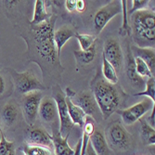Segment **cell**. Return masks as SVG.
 Segmentation results:
<instances>
[{
  "mask_svg": "<svg viewBox=\"0 0 155 155\" xmlns=\"http://www.w3.org/2000/svg\"><path fill=\"white\" fill-rule=\"evenodd\" d=\"M19 155H24V154H23V153H22V152H21V153H20V154H19Z\"/></svg>",
  "mask_w": 155,
  "mask_h": 155,
  "instance_id": "f35d334b",
  "label": "cell"
},
{
  "mask_svg": "<svg viewBox=\"0 0 155 155\" xmlns=\"http://www.w3.org/2000/svg\"><path fill=\"white\" fill-rule=\"evenodd\" d=\"M66 9L69 12H73L76 8V0H66L65 1Z\"/></svg>",
  "mask_w": 155,
  "mask_h": 155,
  "instance_id": "1f68e13d",
  "label": "cell"
},
{
  "mask_svg": "<svg viewBox=\"0 0 155 155\" xmlns=\"http://www.w3.org/2000/svg\"><path fill=\"white\" fill-rule=\"evenodd\" d=\"M81 151H82V141L79 140L78 143L76 144L75 149L74 150V155H81Z\"/></svg>",
  "mask_w": 155,
  "mask_h": 155,
  "instance_id": "e575fe53",
  "label": "cell"
},
{
  "mask_svg": "<svg viewBox=\"0 0 155 155\" xmlns=\"http://www.w3.org/2000/svg\"><path fill=\"white\" fill-rule=\"evenodd\" d=\"M42 93L40 91L32 92L29 94H26L22 98V110L23 115L26 120V123L30 125H33L36 120L39 106L41 103Z\"/></svg>",
  "mask_w": 155,
  "mask_h": 155,
  "instance_id": "30bf717a",
  "label": "cell"
},
{
  "mask_svg": "<svg viewBox=\"0 0 155 155\" xmlns=\"http://www.w3.org/2000/svg\"><path fill=\"white\" fill-rule=\"evenodd\" d=\"M5 81L3 77L0 75V95H2L5 92Z\"/></svg>",
  "mask_w": 155,
  "mask_h": 155,
  "instance_id": "8d00e7d4",
  "label": "cell"
},
{
  "mask_svg": "<svg viewBox=\"0 0 155 155\" xmlns=\"http://www.w3.org/2000/svg\"><path fill=\"white\" fill-rule=\"evenodd\" d=\"M74 37L79 41V44L81 47V50H87L92 46L96 44V36L90 35H84V34H78L76 33Z\"/></svg>",
  "mask_w": 155,
  "mask_h": 155,
  "instance_id": "4316f807",
  "label": "cell"
},
{
  "mask_svg": "<svg viewBox=\"0 0 155 155\" xmlns=\"http://www.w3.org/2000/svg\"><path fill=\"white\" fill-rule=\"evenodd\" d=\"M140 122V135L145 145H154L155 144V130L153 127L143 119H139Z\"/></svg>",
  "mask_w": 155,
  "mask_h": 155,
  "instance_id": "7402d4cb",
  "label": "cell"
},
{
  "mask_svg": "<svg viewBox=\"0 0 155 155\" xmlns=\"http://www.w3.org/2000/svg\"><path fill=\"white\" fill-rule=\"evenodd\" d=\"M24 155H52L51 149L44 146L27 144L22 148L21 151Z\"/></svg>",
  "mask_w": 155,
  "mask_h": 155,
  "instance_id": "484cf974",
  "label": "cell"
},
{
  "mask_svg": "<svg viewBox=\"0 0 155 155\" xmlns=\"http://www.w3.org/2000/svg\"><path fill=\"white\" fill-rule=\"evenodd\" d=\"M38 114L40 115L41 119L46 123H51L57 118L58 108L53 97H45L42 98Z\"/></svg>",
  "mask_w": 155,
  "mask_h": 155,
  "instance_id": "8fae6325",
  "label": "cell"
},
{
  "mask_svg": "<svg viewBox=\"0 0 155 155\" xmlns=\"http://www.w3.org/2000/svg\"><path fill=\"white\" fill-rule=\"evenodd\" d=\"M104 137L108 146L114 150L124 151L132 144V135L119 121L112 122L107 126Z\"/></svg>",
  "mask_w": 155,
  "mask_h": 155,
  "instance_id": "3957f363",
  "label": "cell"
},
{
  "mask_svg": "<svg viewBox=\"0 0 155 155\" xmlns=\"http://www.w3.org/2000/svg\"><path fill=\"white\" fill-rule=\"evenodd\" d=\"M53 98L56 101L58 108V116L60 118V134L64 137V136H68L71 133L74 124L70 118L68 108L66 104V95L61 90V88L57 86L55 87V90L53 91Z\"/></svg>",
  "mask_w": 155,
  "mask_h": 155,
  "instance_id": "5b68a950",
  "label": "cell"
},
{
  "mask_svg": "<svg viewBox=\"0 0 155 155\" xmlns=\"http://www.w3.org/2000/svg\"><path fill=\"white\" fill-rule=\"evenodd\" d=\"M121 6H122V12H123V23H122V26L119 29V34L122 36L131 35H132V28L129 25L128 15H127V8H126V6H127V1L122 0Z\"/></svg>",
  "mask_w": 155,
  "mask_h": 155,
  "instance_id": "d4e9b609",
  "label": "cell"
},
{
  "mask_svg": "<svg viewBox=\"0 0 155 155\" xmlns=\"http://www.w3.org/2000/svg\"><path fill=\"white\" fill-rule=\"evenodd\" d=\"M2 133H3V130L1 128V125H0V141H1V137H2Z\"/></svg>",
  "mask_w": 155,
  "mask_h": 155,
  "instance_id": "74e56055",
  "label": "cell"
},
{
  "mask_svg": "<svg viewBox=\"0 0 155 155\" xmlns=\"http://www.w3.org/2000/svg\"><path fill=\"white\" fill-rule=\"evenodd\" d=\"M136 54L134 57H138L141 59L150 68V72L153 74L155 69V50L154 48H133V52ZM133 54V55H134Z\"/></svg>",
  "mask_w": 155,
  "mask_h": 155,
  "instance_id": "e0dca14e",
  "label": "cell"
},
{
  "mask_svg": "<svg viewBox=\"0 0 155 155\" xmlns=\"http://www.w3.org/2000/svg\"><path fill=\"white\" fill-rule=\"evenodd\" d=\"M65 95L72 101L74 104L81 108L84 114H87V116L89 115L91 117H94L95 115L101 114V110L97 105V102L91 91H83L79 94H76L70 88H67Z\"/></svg>",
  "mask_w": 155,
  "mask_h": 155,
  "instance_id": "8992f818",
  "label": "cell"
},
{
  "mask_svg": "<svg viewBox=\"0 0 155 155\" xmlns=\"http://www.w3.org/2000/svg\"><path fill=\"white\" fill-rule=\"evenodd\" d=\"M50 18V15L47 12L45 1L42 0H36L35 5V12H34V17L30 21L31 26H35L38 24H41L48 21Z\"/></svg>",
  "mask_w": 155,
  "mask_h": 155,
  "instance_id": "ffe728a7",
  "label": "cell"
},
{
  "mask_svg": "<svg viewBox=\"0 0 155 155\" xmlns=\"http://www.w3.org/2000/svg\"><path fill=\"white\" fill-rule=\"evenodd\" d=\"M97 54V48L96 44L92 46L87 50H75L74 51V58L77 62V65L83 66V65H87L91 63Z\"/></svg>",
  "mask_w": 155,
  "mask_h": 155,
  "instance_id": "44dd1931",
  "label": "cell"
},
{
  "mask_svg": "<svg viewBox=\"0 0 155 155\" xmlns=\"http://www.w3.org/2000/svg\"><path fill=\"white\" fill-rule=\"evenodd\" d=\"M69 136L63 137L59 131L53 133L51 138L56 155H74V150L68 144Z\"/></svg>",
  "mask_w": 155,
  "mask_h": 155,
  "instance_id": "2e32d148",
  "label": "cell"
},
{
  "mask_svg": "<svg viewBox=\"0 0 155 155\" xmlns=\"http://www.w3.org/2000/svg\"><path fill=\"white\" fill-rule=\"evenodd\" d=\"M66 104L68 108V112L74 124H78L80 127H83L87 120V114L83 111L81 108L76 106L72 102L68 97H66Z\"/></svg>",
  "mask_w": 155,
  "mask_h": 155,
  "instance_id": "d6986e66",
  "label": "cell"
},
{
  "mask_svg": "<svg viewBox=\"0 0 155 155\" xmlns=\"http://www.w3.org/2000/svg\"><path fill=\"white\" fill-rule=\"evenodd\" d=\"M28 144L44 146L51 149L53 147L51 136L43 128H34L27 134Z\"/></svg>",
  "mask_w": 155,
  "mask_h": 155,
  "instance_id": "4fadbf2b",
  "label": "cell"
},
{
  "mask_svg": "<svg viewBox=\"0 0 155 155\" xmlns=\"http://www.w3.org/2000/svg\"><path fill=\"white\" fill-rule=\"evenodd\" d=\"M134 61H135V65H136V71L140 77L150 78L152 76V73L150 72V68L141 59L138 57H134Z\"/></svg>",
  "mask_w": 155,
  "mask_h": 155,
  "instance_id": "83f0119b",
  "label": "cell"
},
{
  "mask_svg": "<svg viewBox=\"0 0 155 155\" xmlns=\"http://www.w3.org/2000/svg\"><path fill=\"white\" fill-rule=\"evenodd\" d=\"M84 155H97V153L93 150L92 145H91L90 142H88V144H87V150H86V154H84Z\"/></svg>",
  "mask_w": 155,
  "mask_h": 155,
  "instance_id": "d590c367",
  "label": "cell"
},
{
  "mask_svg": "<svg viewBox=\"0 0 155 155\" xmlns=\"http://www.w3.org/2000/svg\"><path fill=\"white\" fill-rule=\"evenodd\" d=\"M1 116L4 121V123L10 126L14 123H15L17 116H18V108L15 104L13 103H8L4 106L2 111H1Z\"/></svg>",
  "mask_w": 155,
  "mask_h": 155,
  "instance_id": "603a6c76",
  "label": "cell"
},
{
  "mask_svg": "<svg viewBox=\"0 0 155 155\" xmlns=\"http://www.w3.org/2000/svg\"><path fill=\"white\" fill-rule=\"evenodd\" d=\"M86 2L84 0H76V8L75 10H77L78 12H84V9H86Z\"/></svg>",
  "mask_w": 155,
  "mask_h": 155,
  "instance_id": "d6a6232c",
  "label": "cell"
},
{
  "mask_svg": "<svg viewBox=\"0 0 155 155\" xmlns=\"http://www.w3.org/2000/svg\"><path fill=\"white\" fill-rule=\"evenodd\" d=\"M122 12L121 1H110L109 4L98 9L93 20V27L96 35L101 34L108 22Z\"/></svg>",
  "mask_w": 155,
  "mask_h": 155,
  "instance_id": "52a82bcc",
  "label": "cell"
},
{
  "mask_svg": "<svg viewBox=\"0 0 155 155\" xmlns=\"http://www.w3.org/2000/svg\"><path fill=\"white\" fill-rule=\"evenodd\" d=\"M0 155H16L14 143L8 141L6 138L4 132L2 133L1 141H0Z\"/></svg>",
  "mask_w": 155,
  "mask_h": 155,
  "instance_id": "f546056e",
  "label": "cell"
},
{
  "mask_svg": "<svg viewBox=\"0 0 155 155\" xmlns=\"http://www.w3.org/2000/svg\"><path fill=\"white\" fill-rule=\"evenodd\" d=\"M102 75L103 78L111 84H116L118 83V76L117 73L102 56Z\"/></svg>",
  "mask_w": 155,
  "mask_h": 155,
  "instance_id": "cb8c5ba5",
  "label": "cell"
},
{
  "mask_svg": "<svg viewBox=\"0 0 155 155\" xmlns=\"http://www.w3.org/2000/svg\"><path fill=\"white\" fill-rule=\"evenodd\" d=\"M154 107V102L150 98H144L140 102L124 110H117L116 114L122 117V121L125 124H133Z\"/></svg>",
  "mask_w": 155,
  "mask_h": 155,
  "instance_id": "ba28073f",
  "label": "cell"
},
{
  "mask_svg": "<svg viewBox=\"0 0 155 155\" xmlns=\"http://www.w3.org/2000/svg\"><path fill=\"white\" fill-rule=\"evenodd\" d=\"M57 20V16L52 15L45 22L32 26L34 34L35 49L41 59L46 62L63 68L60 62V56L58 55L57 48L54 42V26Z\"/></svg>",
  "mask_w": 155,
  "mask_h": 155,
  "instance_id": "6da1fadb",
  "label": "cell"
},
{
  "mask_svg": "<svg viewBox=\"0 0 155 155\" xmlns=\"http://www.w3.org/2000/svg\"><path fill=\"white\" fill-rule=\"evenodd\" d=\"M151 110H152V111H151L150 117L148 118V122L147 123L151 126V127L154 128V126H155V106Z\"/></svg>",
  "mask_w": 155,
  "mask_h": 155,
  "instance_id": "836d02e7",
  "label": "cell"
},
{
  "mask_svg": "<svg viewBox=\"0 0 155 155\" xmlns=\"http://www.w3.org/2000/svg\"><path fill=\"white\" fill-rule=\"evenodd\" d=\"M89 142L97 155H109V146L101 131H94L89 138Z\"/></svg>",
  "mask_w": 155,
  "mask_h": 155,
  "instance_id": "ac0fdd59",
  "label": "cell"
},
{
  "mask_svg": "<svg viewBox=\"0 0 155 155\" xmlns=\"http://www.w3.org/2000/svg\"><path fill=\"white\" fill-rule=\"evenodd\" d=\"M9 72L12 75L15 88L20 94L26 95L32 92L46 89V87L30 71L18 73L14 70H9Z\"/></svg>",
  "mask_w": 155,
  "mask_h": 155,
  "instance_id": "277c9868",
  "label": "cell"
},
{
  "mask_svg": "<svg viewBox=\"0 0 155 155\" xmlns=\"http://www.w3.org/2000/svg\"><path fill=\"white\" fill-rule=\"evenodd\" d=\"M90 87L101 116L107 120L120 107L122 98L119 89L116 84L108 83L100 74L93 78Z\"/></svg>",
  "mask_w": 155,
  "mask_h": 155,
  "instance_id": "7a4b0ae2",
  "label": "cell"
},
{
  "mask_svg": "<svg viewBox=\"0 0 155 155\" xmlns=\"http://www.w3.org/2000/svg\"><path fill=\"white\" fill-rule=\"evenodd\" d=\"M145 86H146V89L144 91L138 92V93L135 94L134 96L135 97H140V96L149 97L154 102L155 101V78H154V76L148 78Z\"/></svg>",
  "mask_w": 155,
  "mask_h": 155,
  "instance_id": "f1b7e54d",
  "label": "cell"
},
{
  "mask_svg": "<svg viewBox=\"0 0 155 155\" xmlns=\"http://www.w3.org/2000/svg\"><path fill=\"white\" fill-rule=\"evenodd\" d=\"M102 56L117 72L121 71L124 64V54L119 41L115 38H109L105 41Z\"/></svg>",
  "mask_w": 155,
  "mask_h": 155,
  "instance_id": "9c48e42d",
  "label": "cell"
},
{
  "mask_svg": "<svg viewBox=\"0 0 155 155\" xmlns=\"http://www.w3.org/2000/svg\"><path fill=\"white\" fill-rule=\"evenodd\" d=\"M133 7L131 8V10H127V15H132L133 13H135L136 11L138 10H142L143 8H146V7L149 5L148 0H133Z\"/></svg>",
  "mask_w": 155,
  "mask_h": 155,
  "instance_id": "4dcf8cb0",
  "label": "cell"
},
{
  "mask_svg": "<svg viewBox=\"0 0 155 155\" xmlns=\"http://www.w3.org/2000/svg\"><path fill=\"white\" fill-rule=\"evenodd\" d=\"M75 34L76 32L71 26H68V25L62 26L56 32H54V42H55V46H56V48H57V52L59 56H61V48L64 47V45L72 37H74Z\"/></svg>",
  "mask_w": 155,
  "mask_h": 155,
  "instance_id": "9a60e30c",
  "label": "cell"
},
{
  "mask_svg": "<svg viewBox=\"0 0 155 155\" xmlns=\"http://www.w3.org/2000/svg\"><path fill=\"white\" fill-rule=\"evenodd\" d=\"M133 15V26L147 30H155V14L153 11L142 9L136 11Z\"/></svg>",
  "mask_w": 155,
  "mask_h": 155,
  "instance_id": "7c38bea8",
  "label": "cell"
},
{
  "mask_svg": "<svg viewBox=\"0 0 155 155\" xmlns=\"http://www.w3.org/2000/svg\"><path fill=\"white\" fill-rule=\"evenodd\" d=\"M126 75H127L130 83L132 86L136 88H141L146 84V81L144 78L140 77L137 71H136V65H135V61H134V55L128 49L127 51V56H126V70H125Z\"/></svg>",
  "mask_w": 155,
  "mask_h": 155,
  "instance_id": "5bb4252c",
  "label": "cell"
}]
</instances>
